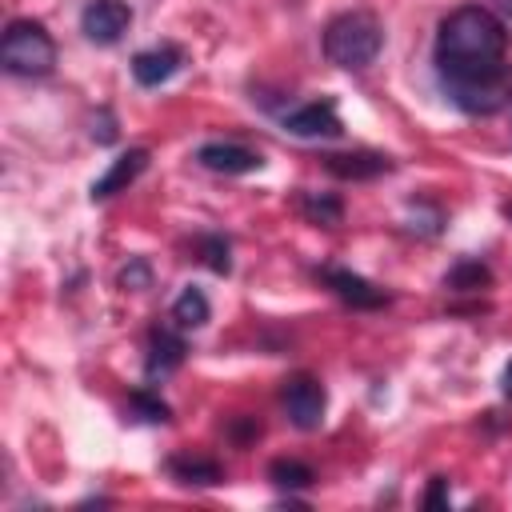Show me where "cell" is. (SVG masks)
<instances>
[{"label": "cell", "instance_id": "obj_1", "mask_svg": "<svg viewBox=\"0 0 512 512\" xmlns=\"http://www.w3.org/2000/svg\"><path fill=\"white\" fill-rule=\"evenodd\" d=\"M436 76L448 100L472 116H492L512 100L508 32L500 16L480 4H464L440 20L436 32Z\"/></svg>", "mask_w": 512, "mask_h": 512}, {"label": "cell", "instance_id": "obj_2", "mask_svg": "<svg viewBox=\"0 0 512 512\" xmlns=\"http://www.w3.org/2000/svg\"><path fill=\"white\" fill-rule=\"evenodd\" d=\"M320 44H324L328 64H336V68H344V72H360V68H368V64L380 56V48H384V28H380V20H376L372 12H360V8H356V12L332 16Z\"/></svg>", "mask_w": 512, "mask_h": 512}, {"label": "cell", "instance_id": "obj_3", "mask_svg": "<svg viewBox=\"0 0 512 512\" xmlns=\"http://www.w3.org/2000/svg\"><path fill=\"white\" fill-rule=\"evenodd\" d=\"M0 64L12 76H48L56 68V40L40 20H12L0 40Z\"/></svg>", "mask_w": 512, "mask_h": 512}, {"label": "cell", "instance_id": "obj_4", "mask_svg": "<svg viewBox=\"0 0 512 512\" xmlns=\"http://www.w3.org/2000/svg\"><path fill=\"white\" fill-rule=\"evenodd\" d=\"M280 400H284V412H288V420H292L300 432H316V428L324 424L328 392H324V384H320L316 376L300 372V376L284 380V392H280Z\"/></svg>", "mask_w": 512, "mask_h": 512}, {"label": "cell", "instance_id": "obj_5", "mask_svg": "<svg viewBox=\"0 0 512 512\" xmlns=\"http://www.w3.org/2000/svg\"><path fill=\"white\" fill-rule=\"evenodd\" d=\"M132 24V8L124 0H88L80 12V32L92 44H116Z\"/></svg>", "mask_w": 512, "mask_h": 512}, {"label": "cell", "instance_id": "obj_6", "mask_svg": "<svg viewBox=\"0 0 512 512\" xmlns=\"http://www.w3.org/2000/svg\"><path fill=\"white\" fill-rule=\"evenodd\" d=\"M280 124H284V132H292V136H300V140H332V136H340V132H344V124H340V116H336V104H332V100L300 104V108L284 112V116H280Z\"/></svg>", "mask_w": 512, "mask_h": 512}, {"label": "cell", "instance_id": "obj_7", "mask_svg": "<svg viewBox=\"0 0 512 512\" xmlns=\"http://www.w3.org/2000/svg\"><path fill=\"white\" fill-rule=\"evenodd\" d=\"M316 280H324V288H332L352 308L372 312V308H384L388 304V292L384 288H376L372 280H364V276H356L348 268H316Z\"/></svg>", "mask_w": 512, "mask_h": 512}, {"label": "cell", "instance_id": "obj_8", "mask_svg": "<svg viewBox=\"0 0 512 512\" xmlns=\"http://www.w3.org/2000/svg\"><path fill=\"white\" fill-rule=\"evenodd\" d=\"M196 164H200V168H208V172L244 176V172H256L264 160H260V152H252V148H244V144L212 140V144H200V148H196Z\"/></svg>", "mask_w": 512, "mask_h": 512}, {"label": "cell", "instance_id": "obj_9", "mask_svg": "<svg viewBox=\"0 0 512 512\" xmlns=\"http://www.w3.org/2000/svg\"><path fill=\"white\" fill-rule=\"evenodd\" d=\"M184 64V52L176 44H156V48H144L132 56V76L140 88H160L164 80H172Z\"/></svg>", "mask_w": 512, "mask_h": 512}, {"label": "cell", "instance_id": "obj_10", "mask_svg": "<svg viewBox=\"0 0 512 512\" xmlns=\"http://www.w3.org/2000/svg\"><path fill=\"white\" fill-rule=\"evenodd\" d=\"M184 352H188V344L176 328H152L148 332V356H144L148 380H164L168 372H176L184 364Z\"/></svg>", "mask_w": 512, "mask_h": 512}, {"label": "cell", "instance_id": "obj_11", "mask_svg": "<svg viewBox=\"0 0 512 512\" xmlns=\"http://www.w3.org/2000/svg\"><path fill=\"white\" fill-rule=\"evenodd\" d=\"M148 168V148H128L124 156L112 160V168L92 184V200H108L116 192H124L128 184H136V176Z\"/></svg>", "mask_w": 512, "mask_h": 512}, {"label": "cell", "instance_id": "obj_12", "mask_svg": "<svg viewBox=\"0 0 512 512\" xmlns=\"http://www.w3.org/2000/svg\"><path fill=\"white\" fill-rule=\"evenodd\" d=\"M320 160H324V168H328L332 176H340V180H372V176H380V172H392V160L380 156V152H328V156H320Z\"/></svg>", "mask_w": 512, "mask_h": 512}, {"label": "cell", "instance_id": "obj_13", "mask_svg": "<svg viewBox=\"0 0 512 512\" xmlns=\"http://www.w3.org/2000/svg\"><path fill=\"white\" fill-rule=\"evenodd\" d=\"M168 472H172V480H180V484H200V488H212V484L224 480V468H220L212 456H200V452H176V456L168 460Z\"/></svg>", "mask_w": 512, "mask_h": 512}, {"label": "cell", "instance_id": "obj_14", "mask_svg": "<svg viewBox=\"0 0 512 512\" xmlns=\"http://www.w3.org/2000/svg\"><path fill=\"white\" fill-rule=\"evenodd\" d=\"M300 212H304L308 224H320V228H336L344 220V204L332 192H308L304 188L300 192Z\"/></svg>", "mask_w": 512, "mask_h": 512}, {"label": "cell", "instance_id": "obj_15", "mask_svg": "<svg viewBox=\"0 0 512 512\" xmlns=\"http://www.w3.org/2000/svg\"><path fill=\"white\" fill-rule=\"evenodd\" d=\"M208 316H212L208 296H204L200 288H192V284L172 300V320H176V328H204Z\"/></svg>", "mask_w": 512, "mask_h": 512}, {"label": "cell", "instance_id": "obj_16", "mask_svg": "<svg viewBox=\"0 0 512 512\" xmlns=\"http://www.w3.org/2000/svg\"><path fill=\"white\" fill-rule=\"evenodd\" d=\"M488 284H492V272H488V264H480V260H460V264H452L448 276H444V288H452V292H480V288H488Z\"/></svg>", "mask_w": 512, "mask_h": 512}, {"label": "cell", "instance_id": "obj_17", "mask_svg": "<svg viewBox=\"0 0 512 512\" xmlns=\"http://www.w3.org/2000/svg\"><path fill=\"white\" fill-rule=\"evenodd\" d=\"M268 480H272L276 488L300 492V488H308V484L316 480V472H312L304 460H288V456H280V460H272V464H268Z\"/></svg>", "mask_w": 512, "mask_h": 512}, {"label": "cell", "instance_id": "obj_18", "mask_svg": "<svg viewBox=\"0 0 512 512\" xmlns=\"http://www.w3.org/2000/svg\"><path fill=\"white\" fill-rule=\"evenodd\" d=\"M128 412H132L136 420H144V424H164V420H172V408H168L160 396H152L148 388H136V392L128 396Z\"/></svg>", "mask_w": 512, "mask_h": 512}, {"label": "cell", "instance_id": "obj_19", "mask_svg": "<svg viewBox=\"0 0 512 512\" xmlns=\"http://www.w3.org/2000/svg\"><path fill=\"white\" fill-rule=\"evenodd\" d=\"M196 252H200V260L212 268V272H220V276H228L232 272V248H228V240L224 236H200L196 240Z\"/></svg>", "mask_w": 512, "mask_h": 512}, {"label": "cell", "instance_id": "obj_20", "mask_svg": "<svg viewBox=\"0 0 512 512\" xmlns=\"http://www.w3.org/2000/svg\"><path fill=\"white\" fill-rule=\"evenodd\" d=\"M152 284V268L144 264V260H128V268L120 272V288H128V292H144Z\"/></svg>", "mask_w": 512, "mask_h": 512}, {"label": "cell", "instance_id": "obj_21", "mask_svg": "<svg viewBox=\"0 0 512 512\" xmlns=\"http://www.w3.org/2000/svg\"><path fill=\"white\" fill-rule=\"evenodd\" d=\"M424 508H448V480L444 476H432V484H428V496H424Z\"/></svg>", "mask_w": 512, "mask_h": 512}, {"label": "cell", "instance_id": "obj_22", "mask_svg": "<svg viewBox=\"0 0 512 512\" xmlns=\"http://www.w3.org/2000/svg\"><path fill=\"white\" fill-rule=\"evenodd\" d=\"M232 436H236V444H248V440H256V436H260V420H236Z\"/></svg>", "mask_w": 512, "mask_h": 512}, {"label": "cell", "instance_id": "obj_23", "mask_svg": "<svg viewBox=\"0 0 512 512\" xmlns=\"http://www.w3.org/2000/svg\"><path fill=\"white\" fill-rule=\"evenodd\" d=\"M504 396H512V360H508V368H504Z\"/></svg>", "mask_w": 512, "mask_h": 512}, {"label": "cell", "instance_id": "obj_24", "mask_svg": "<svg viewBox=\"0 0 512 512\" xmlns=\"http://www.w3.org/2000/svg\"><path fill=\"white\" fill-rule=\"evenodd\" d=\"M500 8H504V12H508V16H512V0H500Z\"/></svg>", "mask_w": 512, "mask_h": 512}, {"label": "cell", "instance_id": "obj_25", "mask_svg": "<svg viewBox=\"0 0 512 512\" xmlns=\"http://www.w3.org/2000/svg\"><path fill=\"white\" fill-rule=\"evenodd\" d=\"M504 216H508V220H512V204H508V208H504Z\"/></svg>", "mask_w": 512, "mask_h": 512}]
</instances>
